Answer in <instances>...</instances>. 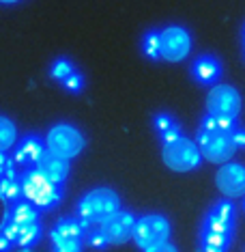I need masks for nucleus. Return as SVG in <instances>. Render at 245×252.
I'll return each instance as SVG.
<instances>
[{
	"label": "nucleus",
	"instance_id": "obj_13",
	"mask_svg": "<svg viewBox=\"0 0 245 252\" xmlns=\"http://www.w3.org/2000/svg\"><path fill=\"white\" fill-rule=\"evenodd\" d=\"M221 73H224V67H221L218 56H213V54H200L191 63V78L198 84H202V87L218 84L221 80Z\"/></svg>",
	"mask_w": 245,
	"mask_h": 252
},
{
	"label": "nucleus",
	"instance_id": "obj_3",
	"mask_svg": "<svg viewBox=\"0 0 245 252\" xmlns=\"http://www.w3.org/2000/svg\"><path fill=\"white\" fill-rule=\"evenodd\" d=\"M162 159L174 173H190V170H196L198 166H200L202 153H200V149H198L196 140H190V138H185V136H181V138H176L162 147Z\"/></svg>",
	"mask_w": 245,
	"mask_h": 252
},
{
	"label": "nucleus",
	"instance_id": "obj_15",
	"mask_svg": "<svg viewBox=\"0 0 245 252\" xmlns=\"http://www.w3.org/2000/svg\"><path fill=\"white\" fill-rule=\"evenodd\" d=\"M41 173L48 177L50 181H54V183H65L67 181V177H69V159H65V158H58V156H54V153H50V151H45L41 159L35 164Z\"/></svg>",
	"mask_w": 245,
	"mask_h": 252
},
{
	"label": "nucleus",
	"instance_id": "obj_24",
	"mask_svg": "<svg viewBox=\"0 0 245 252\" xmlns=\"http://www.w3.org/2000/svg\"><path fill=\"white\" fill-rule=\"evenodd\" d=\"M76 71V67H73V63L71 61H67V59H58V61H54V65H52V69H50V73H52V78L54 80H58V82H62L67 76H71V73Z\"/></svg>",
	"mask_w": 245,
	"mask_h": 252
},
{
	"label": "nucleus",
	"instance_id": "obj_1",
	"mask_svg": "<svg viewBox=\"0 0 245 252\" xmlns=\"http://www.w3.org/2000/svg\"><path fill=\"white\" fill-rule=\"evenodd\" d=\"M116 211H121L118 194L110 188H95L80 198L76 218L86 231H90V228H99Z\"/></svg>",
	"mask_w": 245,
	"mask_h": 252
},
{
	"label": "nucleus",
	"instance_id": "obj_26",
	"mask_svg": "<svg viewBox=\"0 0 245 252\" xmlns=\"http://www.w3.org/2000/svg\"><path fill=\"white\" fill-rule=\"evenodd\" d=\"M60 84L69 91V93H80L82 87H84V78H82V73H80V71H73L71 76H67Z\"/></svg>",
	"mask_w": 245,
	"mask_h": 252
},
{
	"label": "nucleus",
	"instance_id": "obj_10",
	"mask_svg": "<svg viewBox=\"0 0 245 252\" xmlns=\"http://www.w3.org/2000/svg\"><path fill=\"white\" fill-rule=\"evenodd\" d=\"M215 186L226 198L245 196V166L239 162H226L215 173Z\"/></svg>",
	"mask_w": 245,
	"mask_h": 252
},
{
	"label": "nucleus",
	"instance_id": "obj_25",
	"mask_svg": "<svg viewBox=\"0 0 245 252\" xmlns=\"http://www.w3.org/2000/svg\"><path fill=\"white\" fill-rule=\"evenodd\" d=\"M84 244H88L90 248H95V250H104V248L110 246L106 242L104 233H101L99 228H90V231H86V235H84Z\"/></svg>",
	"mask_w": 245,
	"mask_h": 252
},
{
	"label": "nucleus",
	"instance_id": "obj_29",
	"mask_svg": "<svg viewBox=\"0 0 245 252\" xmlns=\"http://www.w3.org/2000/svg\"><path fill=\"white\" fill-rule=\"evenodd\" d=\"M11 166H13V159H9V158H7V153H0V177L7 175Z\"/></svg>",
	"mask_w": 245,
	"mask_h": 252
},
{
	"label": "nucleus",
	"instance_id": "obj_12",
	"mask_svg": "<svg viewBox=\"0 0 245 252\" xmlns=\"http://www.w3.org/2000/svg\"><path fill=\"white\" fill-rule=\"evenodd\" d=\"M134 228H136V216L132 211L121 209L114 216L108 218L104 224L99 226V231L104 233L106 242L110 246H121L134 237Z\"/></svg>",
	"mask_w": 245,
	"mask_h": 252
},
{
	"label": "nucleus",
	"instance_id": "obj_33",
	"mask_svg": "<svg viewBox=\"0 0 245 252\" xmlns=\"http://www.w3.org/2000/svg\"><path fill=\"white\" fill-rule=\"evenodd\" d=\"M243 209H245V200H243Z\"/></svg>",
	"mask_w": 245,
	"mask_h": 252
},
{
	"label": "nucleus",
	"instance_id": "obj_7",
	"mask_svg": "<svg viewBox=\"0 0 245 252\" xmlns=\"http://www.w3.org/2000/svg\"><path fill=\"white\" fill-rule=\"evenodd\" d=\"M243 108V99L241 93L230 87V84H213L207 95V114H213V117H226V119H237L241 114Z\"/></svg>",
	"mask_w": 245,
	"mask_h": 252
},
{
	"label": "nucleus",
	"instance_id": "obj_19",
	"mask_svg": "<svg viewBox=\"0 0 245 252\" xmlns=\"http://www.w3.org/2000/svg\"><path fill=\"white\" fill-rule=\"evenodd\" d=\"M22 196V186H20V177L13 173V166L9 168V173L4 177H0V198L7 203H15Z\"/></svg>",
	"mask_w": 245,
	"mask_h": 252
},
{
	"label": "nucleus",
	"instance_id": "obj_5",
	"mask_svg": "<svg viewBox=\"0 0 245 252\" xmlns=\"http://www.w3.org/2000/svg\"><path fill=\"white\" fill-rule=\"evenodd\" d=\"M170 220L162 214H146L136 220V228H134V242L140 250H149L153 246H159L163 242H170Z\"/></svg>",
	"mask_w": 245,
	"mask_h": 252
},
{
	"label": "nucleus",
	"instance_id": "obj_14",
	"mask_svg": "<svg viewBox=\"0 0 245 252\" xmlns=\"http://www.w3.org/2000/svg\"><path fill=\"white\" fill-rule=\"evenodd\" d=\"M48 151L45 140H41L39 136H26L24 140H20V145L15 147V156H13V164L28 168V166H35L41 156Z\"/></svg>",
	"mask_w": 245,
	"mask_h": 252
},
{
	"label": "nucleus",
	"instance_id": "obj_2",
	"mask_svg": "<svg viewBox=\"0 0 245 252\" xmlns=\"http://www.w3.org/2000/svg\"><path fill=\"white\" fill-rule=\"evenodd\" d=\"M22 198L32 203L37 209H54L62 198V188L50 181L37 166H28L20 175Z\"/></svg>",
	"mask_w": 245,
	"mask_h": 252
},
{
	"label": "nucleus",
	"instance_id": "obj_8",
	"mask_svg": "<svg viewBox=\"0 0 245 252\" xmlns=\"http://www.w3.org/2000/svg\"><path fill=\"white\" fill-rule=\"evenodd\" d=\"M86 228L80 224L78 218H62L50 233L52 252H82Z\"/></svg>",
	"mask_w": 245,
	"mask_h": 252
},
{
	"label": "nucleus",
	"instance_id": "obj_27",
	"mask_svg": "<svg viewBox=\"0 0 245 252\" xmlns=\"http://www.w3.org/2000/svg\"><path fill=\"white\" fill-rule=\"evenodd\" d=\"M232 142L237 145V149H245V127L241 123L232 129Z\"/></svg>",
	"mask_w": 245,
	"mask_h": 252
},
{
	"label": "nucleus",
	"instance_id": "obj_31",
	"mask_svg": "<svg viewBox=\"0 0 245 252\" xmlns=\"http://www.w3.org/2000/svg\"><path fill=\"white\" fill-rule=\"evenodd\" d=\"M0 2H4V4H13V2H18V0H0Z\"/></svg>",
	"mask_w": 245,
	"mask_h": 252
},
{
	"label": "nucleus",
	"instance_id": "obj_30",
	"mask_svg": "<svg viewBox=\"0 0 245 252\" xmlns=\"http://www.w3.org/2000/svg\"><path fill=\"white\" fill-rule=\"evenodd\" d=\"M11 246H13V244H11L9 239L2 235V231H0V252H7V250L11 248Z\"/></svg>",
	"mask_w": 245,
	"mask_h": 252
},
{
	"label": "nucleus",
	"instance_id": "obj_11",
	"mask_svg": "<svg viewBox=\"0 0 245 252\" xmlns=\"http://www.w3.org/2000/svg\"><path fill=\"white\" fill-rule=\"evenodd\" d=\"M235 222H237V209L232 205V200H218L213 203V207L207 211L202 220L204 231H213V233H226V235H235Z\"/></svg>",
	"mask_w": 245,
	"mask_h": 252
},
{
	"label": "nucleus",
	"instance_id": "obj_23",
	"mask_svg": "<svg viewBox=\"0 0 245 252\" xmlns=\"http://www.w3.org/2000/svg\"><path fill=\"white\" fill-rule=\"evenodd\" d=\"M142 52L146 59L159 61L162 59V43H159V31H149L142 37Z\"/></svg>",
	"mask_w": 245,
	"mask_h": 252
},
{
	"label": "nucleus",
	"instance_id": "obj_21",
	"mask_svg": "<svg viewBox=\"0 0 245 252\" xmlns=\"http://www.w3.org/2000/svg\"><path fill=\"white\" fill-rule=\"evenodd\" d=\"M18 140V127L9 117L0 114V153H7Z\"/></svg>",
	"mask_w": 245,
	"mask_h": 252
},
{
	"label": "nucleus",
	"instance_id": "obj_20",
	"mask_svg": "<svg viewBox=\"0 0 245 252\" xmlns=\"http://www.w3.org/2000/svg\"><path fill=\"white\" fill-rule=\"evenodd\" d=\"M239 125L237 119H226V117H213V114H204L202 121H200V127L202 131H221V134H232Z\"/></svg>",
	"mask_w": 245,
	"mask_h": 252
},
{
	"label": "nucleus",
	"instance_id": "obj_17",
	"mask_svg": "<svg viewBox=\"0 0 245 252\" xmlns=\"http://www.w3.org/2000/svg\"><path fill=\"white\" fill-rule=\"evenodd\" d=\"M232 237H235V235L213 233V231L200 228L198 246H200V252H228L232 248Z\"/></svg>",
	"mask_w": 245,
	"mask_h": 252
},
{
	"label": "nucleus",
	"instance_id": "obj_22",
	"mask_svg": "<svg viewBox=\"0 0 245 252\" xmlns=\"http://www.w3.org/2000/svg\"><path fill=\"white\" fill-rule=\"evenodd\" d=\"M41 237V222H32V224H24L18 228V239H15V246L18 248H30L35 246Z\"/></svg>",
	"mask_w": 245,
	"mask_h": 252
},
{
	"label": "nucleus",
	"instance_id": "obj_6",
	"mask_svg": "<svg viewBox=\"0 0 245 252\" xmlns=\"http://www.w3.org/2000/svg\"><path fill=\"white\" fill-rule=\"evenodd\" d=\"M196 145L200 149L202 158L211 164H226L235 158L239 151L232 142V134H221V131H196Z\"/></svg>",
	"mask_w": 245,
	"mask_h": 252
},
{
	"label": "nucleus",
	"instance_id": "obj_16",
	"mask_svg": "<svg viewBox=\"0 0 245 252\" xmlns=\"http://www.w3.org/2000/svg\"><path fill=\"white\" fill-rule=\"evenodd\" d=\"M153 127H155L159 140H162V145H168V142H172V140L183 136L181 125L176 123V119L172 117V114H168V112H157L155 117H153Z\"/></svg>",
	"mask_w": 245,
	"mask_h": 252
},
{
	"label": "nucleus",
	"instance_id": "obj_32",
	"mask_svg": "<svg viewBox=\"0 0 245 252\" xmlns=\"http://www.w3.org/2000/svg\"><path fill=\"white\" fill-rule=\"evenodd\" d=\"M243 45H245V26H243Z\"/></svg>",
	"mask_w": 245,
	"mask_h": 252
},
{
	"label": "nucleus",
	"instance_id": "obj_4",
	"mask_svg": "<svg viewBox=\"0 0 245 252\" xmlns=\"http://www.w3.org/2000/svg\"><path fill=\"white\" fill-rule=\"evenodd\" d=\"M84 145H86L84 134L76 125H69V123H56L54 127H50L48 136H45V147H48V151L58 158H65V159L80 156Z\"/></svg>",
	"mask_w": 245,
	"mask_h": 252
},
{
	"label": "nucleus",
	"instance_id": "obj_9",
	"mask_svg": "<svg viewBox=\"0 0 245 252\" xmlns=\"http://www.w3.org/2000/svg\"><path fill=\"white\" fill-rule=\"evenodd\" d=\"M159 43H162V59L168 63H181L191 52V35L183 26H166L159 31Z\"/></svg>",
	"mask_w": 245,
	"mask_h": 252
},
{
	"label": "nucleus",
	"instance_id": "obj_28",
	"mask_svg": "<svg viewBox=\"0 0 245 252\" xmlns=\"http://www.w3.org/2000/svg\"><path fill=\"white\" fill-rule=\"evenodd\" d=\"M144 252H179V250H176V246H174V244L163 242V244H159V246H153V248L144 250Z\"/></svg>",
	"mask_w": 245,
	"mask_h": 252
},
{
	"label": "nucleus",
	"instance_id": "obj_18",
	"mask_svg": "<svg viewBox=\"0 0 245 252\" xmlns=\"http://www.w3.org/2000/svg\"><path fill=\"white\" fill-rule=\"evenodd\" d=\"M9 220H13L18 226L32 224V222H39V209L28 200H15V203H11Z\"/></svg>",
	"mask_w": 245,
	"mask_h": 252
}]
</instances>
